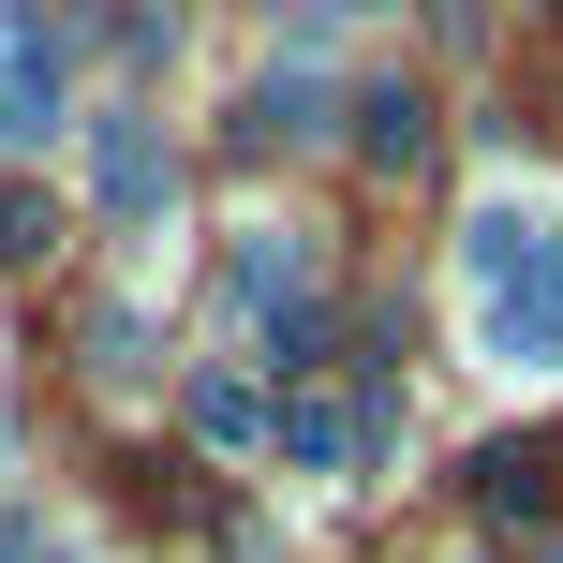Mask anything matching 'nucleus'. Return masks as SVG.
Masks as SVG:
<instances>
[{
	"mask_svg": "<svg viewBox=\"0 0 563 563\" xmlns=\"http://www.w3.org/2000/svg\"><path fill=\"white\" fill-rule=\"evenodd\" d=\"M460 282H475V341L505 371H563V238L519 194L460 223Z\"/></svg>",
	"mask_w": 563,
	"mask_h": 563,
	"instance_id": "nucleus-1",
	"label": "nucleus"
},
{
	"mask_svg": "<svg viewBox=\"0 0 563 563\" xmlns=\"http://www.w3.org/2000/svg\"><path fill=\"white\" fill-rule=\"evenodd\" d=\"M59 119H75V30L45 0H0V148L59 134Z\"/></svg>",
	"mask_w": 563,
	"mask_h": 563,
	"instance_id": "nucleus-2",
	"label": "nucleus"
},
{
	"mask_svg": "<svg viewBox=\"0 0 563 563\" xmlns=\"http://www.w3.org/2000/svg\"><path fill=\"white\" fill-rule=\"evenodd\" d=\"M223 297L267 311L282 356H311V238H297V223H253V238H238V253H223Z\"/></svg>",
	"mask_w": 563,
	"mask_h": 563,
	"instance_id": "nucleus-3",
	"label": "nucleus"
},
{
	"mask_svg": "<svg viewBox=\"0 0 563 563\" xmlns=\"http://www.w3.org/2000/svg\"><path fill=\"white\" fill-rule=\"evenodd\" d=\"M356 164L371 178H416L430 164V104H416V89H356Z\"/></svg>",
	"mask_w": 563,
	"mask_h": 563,
	"instance_id": "nucleus-4",
	"label": "nucleus"
},
{
	"mask_svg": "<svg viewBox=\"0 0 563 563\" xmlns=\"http://www.w3.org/2000/svg\"><path fill=\"white\" fill-rule=\"evenodd\" d=\"M178 194V164H164V134H148V119H104V208L119 223H148V208Z\"/></svg>",
	"mask_w": 563,
	"mask_h": 563,
	"instance_id": "nucleus-5",
	"label": "nucleus"
},
{
	"mask_svg": "<svg viewBox=\"0 0 563 563\" xmlns=\"http://www.w3.org/2000/svg\"><path fill=\"white\" fill-rule=\"evenodd\" d=\"M475 505L489 519H534L549 505V445H475Z\"/></svg>",
	"mask_w": 563,
	"mask_h": 563,
	"instance_id": "nucleus-6",
	"label": "nucleus"
},
{
	"mask_svg": "<svg viewBox=\"0 0 563 563\" xmlns=\"http://www.w3.org/2000/svg\"><path fill=\"white\" fill-rule=\"evenodd\" d=\"M30 253H59V208L30 178H0V267H30Z\"/></svg>",
	"mask_w": 563,
	"mask_h": 563,
	"instance_id": "nucleus-7",
	"label": "nucleus"
},
{
	"mask_svg": "<svg viewBox=\"0 0 563 563\" xmlns=\"http://www.w3.org/2000/svg\"><path fill=\"white\" fill-rule=\"evenodd\" d=\"M194 430H208V445H253V430H267V400H253V386H223V371H208V386H194Z\"/></svg>",
	"mask_w": 563,
	"mask_h": 563,
	"instance_id": "nucleus-8",
	"label": "nucleus"
}]
</instances>
